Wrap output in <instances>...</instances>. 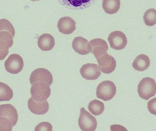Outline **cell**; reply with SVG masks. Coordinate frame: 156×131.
<instances>
[{
	"label": "cell",
	"mask_w": 156,
	"mask_h": 131,
	"mask_svg": "<svg viewBox=\"0 0 156 131\" xmlns=\"http://www.w3.org/2000/svg\"><path fill=\"white\" fill-rule=\"evenodd\" d=\"M90 53L94 55L95 58H97L107 53L108 46L105 40L100 38L93 39L90 41Z\"/></svg>",
	"instance_id": "11"
},
{
	"label": "cell",
	"mask_w": 156,
	"mask_h": 131,
	"mask_svg": "<svg viewBox=\"0 0 156 131\" xmlns=\"http://www.w3.org/2000/svg\"><path fill=\"white\" fill-rule=\"evenodd\" d=\"M138 95L144 99H149L156 93V82L154 79L150 78H143L138 85Z\"/></svg>",
	"instance_id": "1"
},
{
	"label": "cell",
	"mask_w": 156,
	"mask_h": 131,
	"mask_svg": "<svg viewBox=\"0 0 156 131\" xmlns=\"http://www.w3.org/2000/svg\"><path fill=\"white\" fill-rule=\"evenodd\" d=\"M53 130V127L48 122H42L36 127L35 131H50Z\"/></svg>",
	"instance_id": "25"
},
{
	"label": "cell",
	"mask_w": 156,
	"mask_h": 131,
	"mask_svg": "<svg viewBox=\"0 0 156 131\" xmlns=\"http://www.w3.org/2000/svg\"><path fill=\"white\" fill-rule=\"evenodd\" d=\"M150 64V61L148 56L144 54L138 56L134 60L133 67L135 69L142 71L148 68Z\"/></svg>",
	"instance_id": "17"
},
{
	"label": "cell",
	"mask_w": 156,
	"mask_h": 131,
	"mask_svg": "<svg viewBox=\"0 0 156 131\" xmlns=\"http://www.w3.org/2000/svg\"><path fill=\"white\" fill-rule=\"evenodd\" d=\"M116 91V86L113 82L110 81H105L97 86L96 96L98 98L107 101L114 98Z\"/></svg>",
	"instance_id": "3"
},
{
	"label": "cell",
	"mask_w": 156,
	"mask_h": 131,
	"mask_svg": "<svg viewBox=\"0 0 156 131\" xmlns=\"http://www.w3.org/2000/svg\"><path fill=\"white\" fill-rule=\"evenodd\" d=\"M55 40L51 35L44 34L39 36L37 41L38 47L43 51H48L52 50L55 46Z\"/></svg>",
	"instance_id": "16"
},
{
	"label": "cell",
	"mask_w": 156,
	"mask_h": 131,
	"mask_svg": "<svg viewBox=\"0 0 156 131\" xmlns=\"http://www.w3.org/2000/svg\"><path fill=\"white\" fill-rule=\"evenodd\" d=\"M6 31L12 35L13 37H14L15 31L12 24L8 20L5 19L0 20V32Z\"/></svg>",
	"instance_id": "22"
},
{
	"label": "cell",
	"mask_w": 156,
	"mask_h": 131,
	"mask_svg": "<svg viewBox=\"0 0 156 131\" xmlns=\"http://www.w3.org/2000/svg\"><path fill=\"white\" fill-rule=\"evenodd\" d=\"M121 2L120 0H103L102 7L106 13L113 14L120 9Z\"/></svg>",
	"instance_id": "18"
},
{
	"label": "cell",
	"mask_w": 156,
	"mask_h": 131,
	"mask_svg": "<svg viewBox=\"0 0 156 131\" xmlns=\"http://www.w3.org/2000/svg\"><path fill=\"white\" fill-rule=\"evenodd\" d=\"M53 78L51 72L43 68L37 69L31 73L30 82L32 85L37 82H44L49 86L53 83Z\"/></svg>",
	"instance_id": "6"
},
{
	"label": "cell",
	"mask_w": 156,
	"mask_h": 131,
	"mask_svg": "<svg viewBox=\"0 0 156 131\" xmlns=\"http://www.w3.org/2000/svg\"><path fill=\"white\" fill-rule=\"evenodd\" d=\"M100 70L105 74H110L115 69L116 62L115 58L107 53L96 59Z\"/></svg>",
	"instance_id": "8"
},
{
	"label": "cell",
	"mask_w": 156,
	"mask_h": 131,
	"mask_svg": "<svg viewBox=\"0 0 156 131\" xmlns=\"http://www.w3.org/2000/svg\"><path fill=\"white\" fill-rule=\"evenodd\" d=\"M66 8L74 10H83L91 6L97 0H57Z\"/></svg>",
	"instance_id": "9"
},
{
	"label": "cell",
	"mask_w": 156,
	"mask_h": 131,
	"mask_svg": "<svg viewBox=\"0 0 156 131\" xmlns=\"http://www.w3.org/2000/svg\"><path fill=\"white\" fill-rule=\"evenodd\" d=\"M58 28L60 33L64 34H70L76 30V22L71 17L65 16L59 19Z\"/></svg>",
	"instance_id": "12"
},
{
	"label": "cell",
	"mask_w": 156,
	"mask_h": 131,
	"mask_svg": "<svg viewBox=\"0 0 156 131\" xmlns=\"http://www.w3.org/2000/svg\"><path fill=\"white\" fill-rule=\"evenodd\" d=\"M78 123L80 129L83 131H94L97 126L96 119L84 108L80 109Z\"/></svg>",
	"instance_id": "4"
},
{
	"label": "cell",
	"mask_w": 156,
	"mask_h": 131,
	"mask_svg": "<svg viewBox=\"0 0 156 131\" xmlns=\"http://www.w3.org/2000/svg\"><path fill=\"white\" fill-rule=\"evenodd\" d=\"M31 1H33V2H35V1H40V0H31Z\"/></svg>",
	"instance_id": "28"
},
{
	"label": "cell",
	"mask_w": 156,
	"mask_h": 131,
	"mask_svg": "<svg viewBox=\"0 0 156 131\" xmlns=\"http://www.w3.org/2000/svg\"><path fill=\"white\" fill-rule=\"evenodd\" d=\"M28 107L32 113L36 115H43L48 112L49 109V104L46 101L39 102L35 100L32 97L28 101Z\"/></svg>",
	"instance_id": "13"
},
{
	"label": "cell",
	"mask_w": 156,
	"mask_h": 131,
	"mask_svg": "<svg viewBox=\"0 0 156 131\" xmlns=\"http://www.w3.org/2000/svg\"><path fill=\"white\" fill-rule=\"evenodd\" d=\"M5 67L7 72L16 74L21 72L24 66L23 60L19 55L13 54L5 62Z\"/></svg>",
	"instance_id": "5"
},
{
	"label": "cell",
	"mask_w": 156,
	"mask_h": 131,
	"mask_svg": "<svg viewBox=\"0 0 156 131\" xmlns=\"http://www.w3.org/2000/svg\"><path fill=\"white\" fill-rule=\"evenodd\" d=\"M108 40L111 48L115 50H122L127 43L126 36L121 31H114L111 33L108 36Z\"/></svg>",
	"instance_id": "7"
},
{
	"label": "cell",
	"mask_w": 156,
	"mask_h": 131,
	"mask_svg": "<svg viewBox=\"0 0 156 131\" xmlns=\"http://www.w3.org/2000/svg\"><path fill=\"white\" fill-rule=\"evenodd\" d=\"M6 117L10 120L13 126L18 120V113L14 107L10 104L0 105V117Z\"/></svg>",
	"instance_id": "14"
},
{
	"label": "cell",
	"mask_w": 156,
	"mask_h": 131,
	"mask_svg": "<svg viewBox=\"0 0 156 131\" xmlns=\"http://www.w3.org/2000/svg\"><path fill=\"white\" fill-rule=\"evenodd\" d=\"M13 96L12 90L7 84L0 82V102L9 101Z\"/></svg>",
	"instance_id": "20"
},
{
	"label": "cell",
	"mask_w": 156,
	"mask_h": 131,
	"mask_svg": "<svg viewBox=\"0 0 156 131\" xmlns=\"http://www.w3.org/2000/svg\"><path fill=\"white\" fill-rule=\"evenodd\" d=\"M13 37L12 36L10 33H8L7 31H2L0 32V40L6 43L7 44L10 46V47H12L13 43Z\"/></svg>",
	"instance_id": "24"
},
{
	"label": "cell",
	"mask_w": 156,
	"mask_h": 131,
	"mask_svg": "<svg viewBox=\"0 0 156 131\" xmlns=\"http://www.w3.org/2000/svg\"><path fill=\"white\" fill-rule=\"evenodd\" d=\"M13 126L12 123L8 118L0 117V131H12Z\"/></svg>",
	"instance_id": "23"
},
{
	"label": "cell",
	"mask_w": 156,
	"mask_h": 131,
	"mask_svg": "<svg viewBox=\"0 0 156 131\" xmlns=\"http://www.w3.org/2000/svg\"><path fill=\"white\" fill-rule=\"evenodd\" d=\"M8 53H9V50H3L0 49V60L4 59Z\"/></svg>",
	"instance_id": "27"
},
{
	"label": "cell",
	"mask_w": 156,
	"mask_h": 131,
	"mask_svg": "<svg viewBox=\"0 0 156 131\" xmlns=\"http://www.w3.org/2000/svg\"><path fill=\"white\" fill-rule=\"evenodd\" d=\"M144 22L147 26H153L156 24V10L154 8L148 9L145 13Z\"/></svg>",
	"instance_id": "21"
},
{
	"label": "cell",
	"mask_w": 156,
	"mask_h": 131,
	"mask_svg": "<svg viewBox=\"0 0 156 131\" xmlns=\"http://www.w3.org/2000/svg\"><path fill=\"white\" fill-rule=\"evenodd\" d=\"M72 47L79 54L85 55L90 53V44L87 39L81 36L76 37L72 42Z\"/></svg>",
	"instance_id": "15"
},
{
	"label": "cell",
	"mask_w": 156,
	"mask_h": 131,
	"mask_svg": "<svg viewBox=\"0 0 156 131\" xmlns=\"http://www.w3.org/2000/svg\"><path fill=\"white\" fill-rule=\"evenodd\" d=\"M32 97L37 102L46 101L51 94L49 85L44 82H37L32 85L30 90Z\"/></svg>",
	"instance_id": "2"
},
{
	"label": "cell",
	"mask_w": 156,
	"mask_h": 131,
	"mask_svg": "<svg viewBox=\"0 0 156 131\" xmlns=\"http://www.w3.org/2000/svg\"><path fill=\"white\" fill-rule=\"evenodd\" d=\"M80 72L83 78L89 80L97 79L101 75L99 66L94 64L83 65L80 69Z\"/></svg>",
	"instance_id": "10"
},
{
	"label": "cell",
	"mask_w": 156,
	"mask_h": 131,
	"mask_svg": "<svg viewBox=\"0 0 156 131\" xmlns=\"http://www.w3.org/2000/svg\"><path fill=\"white\" fill-rule=\"evenodd\" d=\"M147 108L150 113L156 115V98L152 99L148 102Z\"/></svg>",
	"instance_id": "26"
},
{
	"label": "cell",
	"mask_w": 156,
	"mask_h": 131,
	"mask_svg": "<svg viewBox=\"0 0 156 131\" xmlns=\"http://www.w3.org/2000/svg\"><path fill=\"white\" fill-rule=\"evenodd\" d=\"M88 109L92 114L94 116H98L103 112L105 109L104 104L98 100H93L89 103Z\"/></svg>",
	"instance_id": "19"
}]
</instances>
